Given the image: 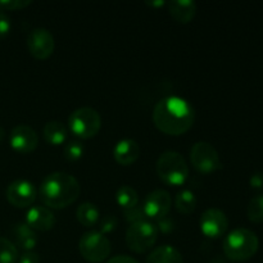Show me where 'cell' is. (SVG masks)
I'll use <instances>...</instances> for the list:
<instances>
[{
	"instance_id": "cell-1",
	"label": "cell",
	"mask_w": 263,
	"mask_h": 263,
	"mask_svg": "<svg viewBox=\"0 0 263 263\" xmlns=\"http://www.w3.org/2000/svg\"><path fill=\"white\" fill-rule=\"evenodd\" d=\"M154 126L161 133L171 136L186 134L195 121L194 108L180 97H167L159 100L153 109Z\"/></svg>"
},
{
	"instance_id": "cell-2",
	"label": "cell",
	"mask_w": 263,
	"mask_h": 263,
	"mask_svg": "<svg viewBox=\"0 0 263 263\" xmlns=\"http://www.w3.org/2000/svg\"><path fill=\"white\" fill-rule=\"evenodd\" d=\"M81 186L76 177L66 172L48 175L39 187V198L49 210H63L80 197Z\"/></svg>"
},
{
	"instance_id": "cell-3",
	"label": "cell",
	"mask_w": 263,
	"mask_h": 263,
	"mask_svg": "<svg viewBox=\"0 0 263 263\" xmlns=\"http://www.w3.org/2000/svg\"><path fill=\"white\" fill-rule=\"evenodd\" d=\"M259 239L254 231L239 228L231 231L222 244L225 257L234 262H244L258 252Z\"/></svg>"
},
{
	"instance_id": "cell-4",
	"label": "cell",
	"mask_w": 263,
	"mask_h": 263,
	"mask_svg": "<svg viewBox=\"0 0 263 263\" xmlns=\"http://www.w3.org/2000/svg\"><path fill=\"white\" fill-rule=\"evenodd\" d=\"M159 179L170 186H180L189 177V166L186 159L179 152L168 151L159 156L156 164Z\"/></svg>"
},
{
	"instance_id": "cell-5",
	"label": "cell",
	"mask_w": 263,
	"mask_h": 263,
	"mask_svg": "<svg viewBox=\"0 0 263 263\" xmlns=\"http://www.w3.org/2000/svg\"><path fill=\"white\" fill-rule=\"evenodd\" d=\"M69 131L82 140L92 139L99 134L102 128V117L91 107H81L69 115Z\"/></svg>"
},
{
	"instance_id": "cell-6",
	"label": "cell",
	"mask_w": 263,
	"mask_h": 263,
	"mask_svg": "<svg viewBox=\"0 0 263 263\" xmlns=\"http://www.w3.org/2000/svg\"><path fill=\"white\" fill-rule=\"evenodd\" d=\"M158 233L157 226L149 220L133 223L126 231V244L134 253L143 254L156 246Z\"/></svg>"
},
{
	"instance_id": "cell-7",
	"label": "cell",
	"mask_w": 263,
	"mask_h": 263,
	"mask_svg": "<svg viewBox=\"0 0 263 263\" xmlns=\"http://www.w3.org/2000/svg\"><path fill=\"white\" fill-rule=\"evenodd\" d=\"M79 252L85 261L100 263L109 257L112 252V244L109 239L99 231H89L80 238Z\"/></svg>"
},
{
	"instance_id": "cell-8",
	"label": "cell",
	"mask_w": 263,
	"mask_h": 263,
	"mask_svg": "<svg viewBox=\"0 0 263 263\" xmlns=\"http://www.w3.org/2000/svg\"><path fill=\"white\" fill-rule=\"evenodd\" d=\"M190 162L199 174L210 175L222 168L218 152L207 141H198L190 151Z\"/></svg>"
},
{
	"instance_id": "cell-9",
	"label": "cell",
	"mask_w": 263,
	"mask_h": 263,
	"mask_svg": "<svg viewBox=\"0 0 263 263\" xmlns=\"http://www.w3.org/2000/svg\"><path fill=\"white\" fill-rule=\"evenodd\" d=\"M55 48L53 33L43 27L35 28L27 37L28 53L37 61H46L50 58Z\"/></svg>"
},
{
	"instance_id": "cell-10",
	"label": "cell",
	"mask_w": 263,
	"mask_h": 263,
	"mask_svg": "<svg viewBox=\"0 0 263 263\" xmlns=\"http://www.w3.org/2000/svg\"><path fill=\"white\" fill-rule=\"evenodd\" d=\"M172 207V198L167 190L157 189L146 195L143 204V212L148 220H161L168 215Z\"/></svg>"
},
{
	"instance_id": "cell-11",
	"label": "cell",
	"mask_w": 263,
	"mask_h": 263,
	"mask_svg": "<svg viewBox=\"0 0 263 263\" xmlns=\"http://www.w3.org/2000/svg\"><path fill=\"white\" fill-rule=\"evenodd\" d=\"M37 198V189L27 180H15L7 187V199L13 207L28 208L32 207Z\"/></svg>"
},
{
	"instance_id": "cell-12",
	"label": "cell",
	"mask_w": 263,
	"mask_h": 263,
	"mask_svg": "<svg viewBox=\"0 0 263 263\" xmlns=\"http://www.w3.org/2000/svg\"><path fill=\"white\" fill-rule=\"evenodd\" d=\"M199 226L203 235L210 239H217L228 231V216L218 208H208L200 216Z\"/></svg>"
},
{
	"instance_id": "cell-13",
	"label": "cell",
	"mask_w": 263,
	"mask_h": 263,
	"mask_svg": "<svg viewBox=\"0 0 263 263\" xmlns=\"http://www.w3.org/2000/svg\"><path fill=\"white\" fill-rule=\"evenodd\" d=\"M9 144L13 151L17 152V153L28 154L37 148V133L31 126L18 125L10 131Z\"/></svg>"
},
{
	"instance_id": "cell-14",
	"label": "cell",
	"mask_w": 263,
	"mask_h": 263,
	"mask_svg": "<svg viewBox=\"0 0 263 263\" xmlns=\"http://www.w3.org/2000/svg\"><path fill=\"white\" fill-rule=\"evenodd\" d=\"M55 222L53 211L45 205H32L26 213V225L35 231H50L55 226Z\"/></svg>"
},
{
	"instance_id": "cell-15",
	"label": "cell",
	"mask_w": 263,
	"mask_h": 263,
	"mask_svg": "<svg viewBox=\"0 0 263 263\" xmlns=\"http://www.w3.org/2000/svg\"><path fill=\"white\" fill-rule=\"evenodd\" d=\"M140 156V146L134 139H122L113 149L115 161L121 166H131Z\"/></svg>"
},
{
	"instance_id": "cell-16",
	"label": "cell",
	"mask_w": 263,
	"mask_h": 263,
	"mask_svg": "<svg viewBox=\"0 0 263 263\" xmlns=\"http://www.w3.org/2000/svg\"><path fill=\"white\" fill-rule=\"evenodd\" d=\"M168 13L176 22L190 23L197 14V4L192 0H174L167 3Z\"/></svg>"
},
{
	"instance_id": "cell-17",
	"label": "cell",
	"mask_w": 263,
	"mask_h": 263,
	"mask_svg": "<svg viewBox=\"0 0 263 263\" xmlns=\"http://www.w3.org/2000/svg\"><path fill=\"white\" fill-rule=\"evenodd\" d=\"M14 246L25 252H32L37 246V234L26 223H17L12 230Z\"/></svg>"
},
{
	"instance_id": "cell-18",
	"label": "cell",
	"mask_w": 263,
	"mask_h": 263,
	"mask_svg": "<svg viewBox=\"0 0 263 263\" xmlns=\"http://www.w3.org/2000/svg\"><path fill=\"white\" fill-rule=\"evenodd\" d=\"M44 139L48 144L53 146L62 145L67 141L68 138V130L66 126L59 121H49L45 123L43 130Z\"/></svg>"
},
{
	"instance_id": "cell-19",
	"label": "cell",
	"mask_w": 263,
	"mask_h": 263,
	"mask_svg": "<svg viewBox=\"0 0 263 263\" xmlns=\"http://www.w3.org/2000/svg\"><path fill=\"white\" fill-rule=\"evenodd\" d=\"M145 263H184V258L175 247L161 246L152 251Z\"/></svg>"
},
{
	"instance_id": "cell-20",
	"label": "cell",
	"mask_w": 263,
	"mask_h": 263,
	"mask_svg": "<svg viewBox=\"0 0 263 263\" xmlns=\"http://www.w3.org/2000/svg\"><path fill=\"white\" fill-rule=\"evenodd\" d=\"M77 221L85 228H94L100 220V213L94 203L85 202L77 207L76 210Z\"/></svg>"
},
{
	"instance_id": "cell-21",
	"label": "cell",
	"mask_w": 263,
	"mask_h": 263,
	"mask_svg": "<svg viewBox=\"0 0 263 263\" xmlns=\"http://www.w3.org/2000/svg\"><path fill=\"white\" fill-rule=\"evenodd\" d=\"M197 197L190 190H182L175 198V207L182 215H192L197 208Z\"/></svg>"
},
{
	"instance_id": "cell-22",
	"label": "cell",
	"mask_w": 263,
	"mask_h": 263,
	"mask_svg": "<svg viewBox=\"0 0 263 263\" xmlns=\"http://www.w3.org/2000/svg\"><path fill=\"white\" fill-rule=\"evenodd\" d=\"M116 200H117L118 205L126 211V210H130V208H134L138 205L139 195L133 186L123 185V186H121L120 189L117 190V194H116Z\"/></svg>"
},
{
	"instance_id": "cell-23",
	"label": "cell",
	"mask_w": 263,
	"mask_h": 263,
	"mask_svg": "<svg viewBox=\"0 0 263 263\" xmlns=\"http://www.w3.org/2000/svg\"><path fill=\"white\" fill-rule=\"evenodd\" d=\"M18 249L13 241L7 238H0V263H17Z\"/></svg>"
},
{
	"instance_id": "cell-24",
	"label": "cell",
	"mask_w": 263,
	"mask_h": 263,
	"mask_svg": "<svg viewBox=\"0 0 263 263\" xmlns=\"http://www.w3.org/2000/svg\"><path fill=\"white\" fill-rule=\"evenodd\" d=\"M247 217L253 223H263V195L252 198L247 207Z\"/></svg>"
},
{
	"instance_id": "cell-25",
	"label": "cell",
	"mask_w": 263,
	"mask_h": 263,
	"mask_svg": "<svg viewBox=\"0 0 263 263\" xmlns=\"http://www.w3.org/2000/svg\"><path fill=\"white\" fill-rule=\"evenodd\" d=\"M85 153V148L80 141H69L67 145L64 146V157L67 161L76 162L82 158Z\"/></svg>"
},
{
	"instance_id": "cell-26",
	"label": "cell",
	"mask_w": 263,
	"mask_h": 263,
	"mask_svg": "<svg viewBox=\"0 0 263 263\" xmlns=\"http://www.w3.org/2000/svg\"><path fill=\"white\" fill-rule=\"evenodd\" d=\"M117 217L113 215H107L103 216L102 218L98 222V226H99V233H102L103 235L104 234H109L112 231H115V229L117 228Z\"/></svg>"
},
{
	"instance_id": "cell-27",
	"label": "cell",
	"mask_w": 263,
	"mask_h": 263,
	"mask_svg": "<svg viewBox=\"0 0 263 263\" xmlns=\"http://www.w3.org/2000/svg\"><path fill=\"white\" fill-rule=\"evenodd\" d=\"M31 0H2L0 2V12L5 10H22L31 4Z\"/></svg>"
},
{
	"instance_id": "cell-28",
	"label": "cell",
	"mask_w": 263,
	"mask_h": 263,
	"mask_svg": "<svg viewBox=\"0 0 263 263\" xmlns=\"http://www.w3.org/2000/svg\"><path fill=\"white\" fill-rule=\"evenodd\" d=\"M125 218L128 221V222H130V225L148 220V218H146V216L144 215L143 208H139L138 205L134 208H130V210H126L125 211Z\"/></svg>"
},
{
	"instance_id": "cell-29",
	"label": "cell",
	"mask_w": 263,
	"mask_h": 263,
	"mask_svg": "<svg viewBox=\"0 0 263 263\" xmlns=\"http://www.w3.org/2000/svg\"><path fill=\"white\" fill-rule=\"evenodd\" d=\"M12 30V21L5 13L0 12V39H4L5 36L9 35Z\"/></svg>"
},
{
	"instance_id": "cell-30",
	"label": "cell",
	"mask_w": 263,
	"mask_h": 263,
	"mask_svg": "<svg viewBox=\"0 0 263 263\" xmlns=\"http://www.w3.org/2000/svg\"><path fill=\"white\" fill-rule=\"evenodd\" d=\"M157 229H158V231H162V233L167 234V233H171L172 230H174V222H172V220H170V218L163 217L161 218V220H158V222H157Z\"/></svg>"
},
{
	"instance_id": "cell-31",
	"label": "cell",
	"mask_w": 263,
	"mask_h": 263,
	"mask_svg": "<svg viewBox=\"0 0 263 263\" xmlns=\"http://www.w3.org/2000/svg\"><path fill=\"white\" fill-rule=\"evenodd\" d=\"M18 263H40V256L35 252H25L18 258Z\"/></svg>"
},
{
	"instance_id": "cell-32",
	"label": "cell",
	"mask_w": 263,
	"mask_h": 263,
	"mask_svg": "<svg viewBox=\"0 0 263 263\" xmlns=\"http://www.w3.org/2000/svg\"><path fill=\"white\" fill-rule=\"evenodd\" d=\"M249 182H251L252 187H254V189H262L263 187V174H261V172L253 174L252 175L251 180H249Z\"/></svg>"
},
{
	"instance_id": "cell-33",
	"label": "cell",
	"mask_w": 263,
	"mask_h": 263,
	"mask_svg": "<svg viewBox=\"0 0 263 263\" xmlns=\"http://www.w3.org/2000/svg\"><path fill=\"white\" fill-rule=\"evenodd\" d=\"M107 263H139L135 258L128 256H116L110 258Z\"/></svg>"
},
{
	"instance_id": "cell-34",
	"label": "cell",
	"mask_w": 263,
	"mask_h": 263,
	"mask_svg": "<svg viewBox=\"0 0 263 263\" xmlns=\"http://www.w3.org/2000/svg\"><path fill=\"white\" fill-rule=\"evenodd\" d=\"M146 4L148 5H151V7H163L164 4H166V3L164 2H158V3H156V2H152V3H146Z\"/></svg>"
},
{
	"instance_id": "cell-35",
	"label": "cell",
	"mask_w": 263,
	"mask_h": 263,
	"mask_svg": "<svg viewBox=\"0 0 263 263\" xmlns=\"http://www.w3.org/2000/svg\"><path fill=\"white\" fill-rule=\"evenodd\" d=\"M4 136H5V131H4V128H3L2 126H0V141H2L3 139H4Z\"/></svg>"
},
{
	"instance_id": "cell-36",
	"label": "cell",
	"mask_w": 263,
	"mask_h": 263,
	"mask_svg": "<svg viewBox=\"0 0 263 263\" xmlns=\"http://www.w3.org/2000/svg\"><path fill=\"white\" fill-rule=\"evenodd\" d=\"M211 263H226V262L222 261V259H220V258H216L215 261H212Z\"/></svg>"
}]
</instances>
